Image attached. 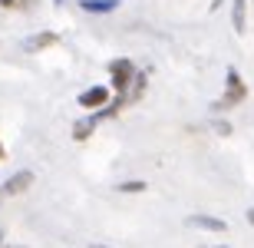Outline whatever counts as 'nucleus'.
Masks as SVG:
<instances>
[{
	"label": "nucleus",
	"mask_w": 254,
	"mask_h": 248,
	"mask_svg": "<svg viewBox=\"0 0 254 248\" xmlns=\"http://www.w3.org/2000/svg\"><path fill=\"white\" fill-rule=\"evenodd\" d=\"M109 73H113V86H116V93H119V99H126L129 103V86H135V67H132V60H113L109 63Z\"/></svg>",
	"instance_id": "obj_1"
},
{
	"label": "nucleus",
	"mask_w": 254,
	"mask_h": 248,
	"mask_svg": "<svg viewBox=\"0 0 254 248\" xmlns=\"http://www.w3.org/2000/svg\"><path fill=\"white\" fill-rule=\"evenodd\" d=\"M225 83H228L225 86V96H221V103H218V106H235V103H241V99L248 96V89H245V83H241V77H238L235 67L225 73Z\"/></svg>",
	"instance_id": "obj_2"
},
{
	"label": "nucleus",
	"mask_w": 254,
	"mask_h": 248,
	"mask_svg": "<svg viewBox=\"0 0 254 248\" xmlns=\"http://www.w3.org/2000/svg\"><path fill=\"white\" fill-rule=\"evenodd\" d=\"M106 99H109V89L106 86H89L79 93V106L83 109H106Z\"/></svg>",
	"instance_id": "obj_3"
},
{
	"label": "nucleus",
	"mask_w": 254,
	"mask_h": 248,
	"mask_svg": "<svg viewBox=\"0 0 254 248\" xmlns=\"http://www.w3.org/2000/svg\"><path fill=\"white\" fill-rule=\"evenodd\" d=\"M30 185H33V172H30V169H20L17 175H10L0 189H3V195H20V192H27Z\"/></svg>",
	"instance_id": "obj_4"
},
{
	"label": "nucleus",
	"mask_w": 254,
	"mask_h": 248,
	"mask_svg": "<svg viewBox=\"0 0 254 248\" xmlns=\"http://www.w3.org/2000/svg\"><path fill=\"white\" fill-rule=\"evenodd\" d=\"M53 43H60V33H33V37H27L23 40V50H30V53H37V50H47V47H53Z\"/></svg>",
	"instance_id": "obj_5"
},
{
	"label": "nucleus",
	"mask_w": 254,
	"mask_h": 248,
	"mask_svg": "<svg viewBox=\"0 0 254 248\" xmlns=\"http://www.w3.org/2000/svg\"><path fill=\"white\" fill-rule=\"evenodd\" d=\"M191 229H208V232H228V225L221 219H211V215H189L185 219Z\"/></svg>",
	"instance_id": "obj_6"
},
{
	"label": "nucleus",
	"mask_w": 254,
	"mask_h": 248,
	"mask_svg": "<svg viewBox=\"0 0 254 248\" xmlns=\"http://www.w3.org/2000/svg\"><path fill=\"white\" fill-rule=\"evenodd\" d=\"M79 7L86 13H113L119 7V0H79Z\"/></svg>",
	"instance_id": "obj_7"
},
{
	"label": "nucleus",
	"mask_w": 254,
	"mask_h": 248,
	"mask_svg": "<svg viewBox=\"0 0 254 248\" xmlns=\"http://www.w3.org/2000/svg\"><path fill=\"white\" fill-rule=\"evenodd\" d=\"M231 17H235V30H238V33H245V27H248V10H245V0H235V10H231Z\"/></svg>",
	"instance_id": "obj_8"
},
{
	"label": "nucleus",
	"mask_w": 254,
	"mask_h": 248,
	"mask_svg": "<svg viewBox=\"0 0 254 248\" xmlns=\"http://www.w3.org/2000/svg\"><path fill=\"white\" fill-rule=\"evenodd\" d=\"M93 129H96V119H93V116H86V119H79V123H76L73 139H79V143H83V139H86L89 133H93Z\"/></svg>",
	"instance_id": "obj_9"
},
{
	"label": "nucleus",
	"mask_w": 254,
	"mask_h": 248,
	"mask_svg": "<svg viewBox=\"0 0 254 248\" xmlns=\"http://www.w3.org/2000/svg\"><path fill=\"white\" fill-rule=\"evenodd\" d=\"M119 192H145V182L142 179H129V182H119Z\"/></svg>",
	"instance_id": "obj_10"
},
{
	"label": "nucleus",
	"mask_w": 254,
	"mask_h": 248,
	"mask_svg": "<svg viewBox=\"0 0 254 248\" xmlns=\"http://www.w3.org/2000/svg\"><path fill=\"white\" fill-rule=\"evenodd\" d=\"M0 7H13V10H27L30 0H0Z\"/></svg>",
	"instance_id": "obj_11"
},
{
	"label": "nucleus",
	"mask_w": 254,
	"mask_h": 248,
	"mask_svg": "<svg viewBox=\"0 0 254 248\" xmlns=\"http://www.w3.org/2000/svg\"><path fill=\"white\" fill-rule=\"evenodd\" d=\"M248 222H251V225H254V209H251V212H248Z\"/></svg>",
	"instance_id": "obj_12"
},
{
	"label": "nucleus",
	"mask_w": 254,
	"mask_h": 248,
	"mask_svg": "<svg viewBox=\"0 0 254 248\" xmlns=\"http://www.w3.org/2000/svg\"><path fill=\"white\" fill-rule=\"evenodd\" d=\"M3 156H7V153H3V143H0V163H3Z\"/></svg>",
	"instance_id": "obj_13"
},
{
	"label": "nucleus",
	"mask_w": 254,
	"mask_h": 248,
	"mask_svg": "<svg viewBox=\"0 0 254 248\" xmlns=\"http://www.w3.org/2000/svg\"><path fill=\"white\" fill-rule=\"evenodd\" d=\"M93 248H106V245H93Z\"/></svg>",
	"instance_id": "obj_14"
},
{
	"label": "nucleus",
	"mask_w": 254,
	"mask_h": 248,
	"mask_svg": "<svg viewBox=\"0 0 254 248\" xmlns=\"http://www.w3.org/2000/svg\"><path fill=\"white\" fill-rule=\"evenodd\" d=\"M0 242H3V232H0Z\"/></svg>",
	"instance_id": "obj_15"
},
{
	"label": "nucleus",
	"mask_w": 254,
	"mask_h": 248,
	"mask_svg": "<svg viewBox=\"0 0 254 248\" xmlns=\"http://www.w3.org/2000/svg\"><path fill=\"white\" fill-rule=\"evenodd\" d=\"M218 248H225V245H218Z\"/></svg>",
	"instance_id": "obj_16"
}]
</instances>
